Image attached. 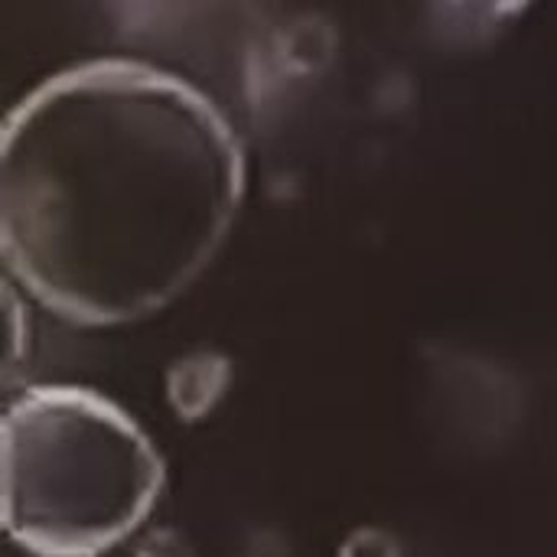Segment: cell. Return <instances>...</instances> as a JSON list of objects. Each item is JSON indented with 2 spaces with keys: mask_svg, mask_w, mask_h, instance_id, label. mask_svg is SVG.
<instances>
[{
  "mask_svg": "<svg viewBox=\"0 0 557 557\" xmlns=\"http://www.w3.org/2000/svg\"><path fill=\"white\" fill-rule=\"evenodd\" d=\"M163 493V460L111 398L33 385L3 411V529L33 557H101Z\"/></svg>",
  "mask_w": 557,
  "mask_h": 557,
  "instance_id": "7a4b0ae2",
  "label": "cell"
},
{
  "mask_svg": "<svg viewBox=\"0 0 557 557\" xmlns=\"http://www.w3.org/2000/svg\"><path fill=\"white\" fill-rule=\"evenodd\" d=\"M242 196L228 117L144 62L65 69L3 127V258L69 323L117 326L170 307L215 261Z\"/></svg>",
  "mask_w": 557,
  "mask_h": 557,
  "instance_id": "6da1fadb",
  "label": "cell"
}]
</instances>
